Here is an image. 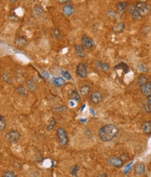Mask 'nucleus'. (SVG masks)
I'll use <instances>...</instances> for the list:
<instances>
[{
  "label": "nucleus",
  "instance_id": "obj_7",
  "mask_svg": "<svg viewBox=\"0 0 151 177\" xmlns=\"http://www.w3.org/2000/svg\"><path fill=\"white\" fill-rule=\"evenodd\" d=\"M108 163L110 165L120 168L123 165V160L121 158L117 157V156H111L108 160Z\"/></svg>",
  "mask_w": 151,
  "mask_h": 177
},
{
  "label": "nucleus",
  "instance_id": "obj_36",
  "mask_svg": "<svg viewBox=\"0 0 151 177\" xmlns=\"http://www.w3.org/2000/svg\"><path fill=\"white\" fill-rule=\"evenodd\" d=\"M34 159L36 161H37V162H40V161L42 160V156L40 154H36L34 156Z\"/></svg>",
  "mask_w": 151,
  "mask_h": 177
},
{
  "label": "nucleus",
  "instance_id": "obj_28",
  "mask_svg": "<svg viewBox=\"0 0 151 177\" xmlns=\"http://www.w3.org/2000/svg\"><path fill=\"white\" fill-rule=\"evenodd\" d=\"M148 81V78L146 76H145L143 75H141L138 78V84L139 85V86H141V85H143L144 83H146Z\"/></svg>",
  "mask_w": 151,
  "mask_h": 177
},
{
  "label": "nucleus",
  "instance_id": "obj_22",
  "mask_svg": "<svg viewBox=\"0 0 151 177\" xmlns=\"http://www.w3.org/2000/svg\"><path fill=\"white\" fill-rule=\"evenodd\" d=\"M91 87L89 85H84L80 87V93L83 96H87L90 93Z\"/></svg>",
  "mask_w": 151,
  "mask_h": 177
},
{
  "label": "nucleus",
  "instance_id": "obj_16",
  "mask_svg": "<svg viewBox=\"0 0 151 177\" xmlns=\"http://www.w3.org/2000/svg\"><path fill=\"white\" fill-rule=\"evenodd\" d=\"M69 97L70 99H71V100H74L77 102H79L80 101V97L79 95V93H78L76 90L70 91L69 94Z\"/></svg>",
  "mask_w": 151,
  "mask_h": 177
},
{
  "label": "nucleus",
  "instance_id": "obj_26",
  "mask_svg": "<svg viewBox=\"0 0 151 177\" xmlns=\"http://www.w3.org/2000/svg\"><path fill=\"white\" fill-rule=\"evenodd\" d=\"M1 78H2V80L4 81V82H6V83H11L12 80L11 76H10L9 74L7 73H4L1 76Z\"/></svg>",
  "mask_w": 151,
  "mask_h": 177
},
{
  "label": "nucleus",
  "instance_id": "obj_12",
  "mask_svg": "<svg viewBox=\"0 0 151 177\" xmlns=\"http://www.w3.org/2000/svg\"><path fill=\"white\" fill-rule=\"evenodd\" d=\"M95 65L96 67L98 69L104 72L109 71V69H110L109 64H108V63L106 62H97Z\"/></svg>",
  "mask_w": 151,
  "mask_h": 177
},
{
  "label": "nucleus",
  "instance_id": "obj_6",
  "mask_svg": "<svg viewBox=\"0 0 151 177\" xmlns=\"http://www.w3.org/2000/svg\"><path fill=\"white\" fill-rule=\"evenodd\" d=\"M81 45L83 46L84 49H90L94 46V42L92 38L84 34L81 37Z\"/></svg>",
  "mask_w": 151,
  "mask_h": 177
},
{
  "label": "nucleus",
  "instance_id": "obj_32",
  "mask_svg": "<svg viewBox=\"0 0 151 177\" xmlns=\"http://www.w3.org/2000/svg\"><path fill=\"white\" fill-rule=\"evenodd\" d=\"M56 124V121H55V119L54 118H52L51 119V121H50V123L48 125V131H51V130H52L53 128H54V126Z\"/></svg>",
  "mask_w": 151,
  "mask_h": 177
},
{
  "label": "nucleus",
  "instance_id": "obj_39",
  "mask_svg": "<svg viewBox=\"0 0 151 177\" xmlns=\"http://www.w3.org/2000/svg\"><path fill=\"white\" fill-rule=\"evenodd\" d=\"M148 104H150L151 105V94L150 95L148 96Z\"/></svg>",
  "mask_w": 151,
  "mask_h": 177
},
{
  "label": "nucleus",
  "instance_id": "obj_33",
  "mask_svg": "<svg viewBox=\"0 0 151 177\" xmlns=\"http://www.w3.org/2000/svg\"><path fill=\"white\" fill-rule=\"evenodd\" d=\"M139 69V71H142V72H148V68L145 65H139L138 66Z\"/></svg>",
  "mask_w": 151,
  "mask_h": 177
},
{
  "label": "nucleus",
  "instance_id": "obj_1",
  "mask_svg": "<svg viewBox=\"0 0 151 177\" xmlns=\"http://www.w3.org/2000/svg\"><path fill=\"white\" fill-rule=\"evenodd\" d=\"M118 128L113 124L105 125L102 127L99 130V137L101 141L108 142L112 141L118 135Z\"/></svg>",
  "mask_w": 151,
  "mask_h": 177
},
{
  "label": "nucleus",
  "instance_id": "obj_21",
  "mask_svg": "<svg viewBox=\"0 0 151 177\" xmlns=\"http://www.w3.org/2000/svg\"><path fill=\"white\" fill-rule=\"evenodd\" d=\"M114 69H121L126 74L129 71V67L127 66V65L125 64V62H121L120 64L116 65V66L114 67Z\"/></svg>",
  "mask_w": 151,
  "mask_h": 177
},
{
  "label": "nucleus",
  "instance_id": "obj_37",
  "mask_svg": "<svg viewBox=\"0 0 151 177\" xmlns=\"http://www.w3.org/2000/svg\"><path fill=\"white\" fill-rule=\"evenodd\" d=\"M71 1L72 0H57L58 2L62 4H68L69 3L71 2Z\"/></svg>",
  "mask_w": 151,
  "mask_h": 177
},
{
  "label": "nucleus",
  "instance_id": "obj_4",
  "mask_svg": "<svg viewBox=\"0 0 151 177\" xmlns=\"http://www.w3.org/2000/svg\"><path fill=\"white\" fill-rule=\"evenodd\" d=\"M20 136L21 135L18 130H11L6 134L5 137H6V141L9 143H15L20 140Z\"/></svg>",
  "mask_w": 151,
  "mask_h": 177
},
{
  "label": "nucleus",
  "instance_id": "obj_10",
  "mask_svg": "<svg viewBox=\"0 0 151 177\" xmlns=\"http://www.w3.org/2000/svg\"><path fill=\"white\" fill-rule=\"evenodd\" d=\"M74 7L71 4H65L62 8V13L65 16L69 17L74 13Z\"/></svg>",
  "mask_w": 151,
  "mask_h": 177
},
{
  "label": "nucleus",
  "instance_id": "obj_34",
  "mask_svg": "<svg viewBox=\"0 0 151 177\" xmlns=\"http://www.w3.org/2000/svg\"><path fill=\"white\" fill-rule=\"evenodd\" d=\"M118 14L116 13V11H108V16H109V18H116V17H118Z\"/></svg>",
  "mask_w": 151,
  "mask_h": 177
},
{
  "label": "nucleus",
  "instance_id": "obj_14",
  "mask_svg": "<svg viewBox=\"0 0 151 177\" xmlns=\"http://www.w3.org/2000/svg\"><path fill=\"white\" fill-rule=\"evenodd\" d=\"M130 13L131 16L133 18L134 20H140L142 18V16L140 15V13H139L138 11L136 9V8L134 7V6H131L130 8Z\"/></svg>",
  "mask_w": 151,
  "mask_h": 177
},
{
  "label": "nucleus",
  "instance_id": "obj_19",
  "mask_svg": "<svg viewBox=\"0 0 151 177\" xmlns=\"http://www.w3.org/2000/svg\"><path fill=\"white\" fill-rule=\"evenodd\" d=\"M125 23H122V22H121V23H118V25H116V26L113 27V32H114V33H116V34L121 33V32H123V31L125 30Z\"/></svg>",
  "mask_w": 151,
  "mask_h": 177
},
{
  "label": "nucleus",
  "instance_id": "obj_20",
  "mask_svg": "<svg viewBox=\"0 0 151 177\" xmlns=\"http://www.w3.org/2000/svg\"><path fill=\"white\" fill-rule=\"evenodd\" d=\"M142 130L143 132L146 135H150L151 134V122L146 121L142 125Z\"/></svg>",
  "mask_w": 151,
  "mask_h": 177
},
{
  "label": "nucleus",
  "instance_id": "obj_5",
  "mask_svg": "<svg viewBox=\"0 0 151 177\" xmlns=\"http://www.w3.org/2000/svg\"><path fill=\"white\" fill-rule=\"evenodd\" d=\"M76 73L80 78H85L87 76V65L85 63H78L76 66Z\"/></svg>",
  "mask_w": 151,
  "mask_h": 177
},
{
  "label": "nucleus",
  "instance_id": "obj_15",
  "mask_svg": "<svg viewBox=\"0 0 151 177\" xmlns=\"http://www.w3.org/2000/svg\"><path fill=\"white\" fill-rule=\"evenodd\" d=\"M145 165L143 163H139L135 166L134 173L137 175H143L145 174Z\"/></svg>",
  "mask_w": 151,
  "mask_h": 177
},
{
  "label": "nucleus",
  "instance_id": "obj_18",
  "mask_svg": "<svg viewBox=\"0 0 151 177\" xmlns=\"http://www.w3.org/2000/svg\"><path fill=\"white\" fill-rule=\"evenodd\" d=\"M66 81L62 77H55L53 78V84L56 87H62L65 85Z\"/></svg>",
  "mask_w": 151,
  "mask_h": 177
},
{
  "label": "nucleus",
  "instance_id": "obj_9",
  "mask_svg": "<svg viewBox=\"0 0 151 177\" xmlns=\"http://www.w3.org/2000/svg\"><path fill=\"white\" fill-rule=\"evenodd\" d=\"M102 95L100 92L98 91H95V92H92L90 95V101L93 104H97L99 103L102 102Z\"/></svg>",
  "mask_w": 151,
  "mask_h": 177
},
{
  "label": "nucleus",
  "instance_id": "obj_30",
  "mask_svg": "<svg viewBox=\"0 0 151 177\" xmlns=\"http://www.w3.org/2000/svg\"><path fill=\"white\" fill-rule=\"evenodd\" d=\"M6 121H4L3 116H1V115H0V131H3V130L6 128Z\"/></svg>",
  "mask_w": 151,
  "mask_h": 177
},
{
  "label": "nucleus",
  "instance_id": "obj_29",
  "mask_svg": "<svg viewBox=\"0 0 151 177\" xmlns=\"http://www.w3.org/2000/svg\"><path fill=\"white\" fill-rule=\"evenodd\" d=\"M34 13H36L37 15H42L44 12V9L40 5H36L35 7L34 8Z\"/></svg>",
  "mask_w": 151,
  "mask_h": 177
},
{
  "label": "nucleus",
  "instance_id": "obj_25",
  "mask_svg": "<svg viewBox=\"0 0 151 177\" xmlns=\"http://www.w3.org/2000/svg\"><path fill=\"white\" fill-rule=\"evenodd\" d=\"M79 166L77 165H75L72 166L71 169H70V174H71L72 176H77V173L79 171Z\"/></svg>",
  "mask_w": 151,
  "mask_h": 177
},
{
  "label": "nucleus",
  "instance_id": "obj_13",
  "mask_svg": "<svg viewBox=\"0 0 151 177\" xmlns=\"http://www.w3.org/2000/svg\"><path fill=\"white\" fill-rule=\"evenodd\" d=\"M75 52L77 54L79 58H84L85 56V49L82 45H79V44H76L74 46Z\"/></svg>",
  "mask_w": 151,
  "mask_h": 177
},
{
  "label": "nucleus",
  "instance_id": "obj_11",
  "mask_svg": "<svg viewBox=\"0 0 151 177\" xmlns=\"http://www.w3.org/2000/svg\"><path fill=\"white\" fill-rule=\"evenodd\" d=\"M15 45L19 48H23L27 45V40L25 37H19L16 38L15 40Z\"/></svg>",
  "mask_w": 151,
  "mask_h": 177
},
{
  "label": "nucleus",
  "instance_id": "obj_24",
  "mask_svg": "<svg viewBox=\"0 0 151 177\" xmlns=\"http://www.w3.org/2000/svg\"><path fill=\"white\" fill-rule=\"evenodd\" d=\"M27 85L28 89L31 91H34L37 88V84L33 79H29L27 81Z\"/></svg>",
  "mask_w": 151,
  "mask_h": 177
},
{
  "label": "nucleus",
  "instance_id": "obj_27",
  "mask_svg": "<svg viewBox=\"0 0 151 177\" xmlns=\"http://www.w3.org/2000/svg\"><path fill=\"white\" fill-rule=\"evenodd\" d=\"M61 75L62 76V77L64 78H66V80H71L72 76L70 74V73L68 71H66V70H62V71H61Z\"/></svg>",
  "mask_w": 151,
  "mask_h": 177
},
{
  "label": "nucleus",
  "instance_id": "obj_31",
  "mask_svg": "<svg viewBox=\"0 0 151 177\" xmlns=\"http://www.w3.org/2000/svg\"><path fill=\"white\" fill-rule=\"evenodd\" d=\"M2 176L4 177H16L17 174L13 171H6L3 174Z\"/></svg>",
  "mask_w": 151,
  "mask_h": 177
},
{
  "label": "nucleus",
  "instance_id": "obj_35",
  "mask_svg": "<svg viewBox=\"0 0 151 177\" xmlns=\"http://www.w3.org/2000/svg\"><path fill=\"white\" fill-rule=\"evenodd\" d=\"M53 35H54V37L56 38V39H58V38L60 37V32L59 29H55L54 31H53Z\"/></svg>",
  "mask_w": 151,
  "mask_h": 177
},
{
  "label": "nucleus",
  "instance_id": "obj_8",
  "mask_svg": "<svg viewBox=\"0 0 151 177\" xmlns=\"http://www.w3.org/2000/svg\"><path fill=\"white\" fill-rule=\"evenodd\" d=\"M141 91L143 93L144 95L148 96L150 95L151 94V81H148L145 83H144L143 85H141L140 86Z\"/></svg>",
  "mask_w": 151,
  "mask_h": 177
},
{
  "label": "nucleus",
  "instance_id": "obj_41",
  "mask_svg": "<svg viewBox=\"0 0 151 177\" xmlns=\"http://www.w3.org/2000/svg\"><path fill=\"white\" fill-rule=\"evenodd\" d=\"M9 1H11V3H15L17 1V0H8Z\"/></svg>",
  "mask_w": 151,
  "mask_h": 177
},
{
  "label": "nucleus",
  "instance_id": "obj_17",
  "mask_svg": "<svg viewBox=\"0 0 151 177\" xmlns=\"http://www.w3.org/2000/svg\"><path fill=\"white\" fill-rule=\"evenodd\" d=\"M129 6V4L127 1H121L118 4L116 5V8L120 13H124L126 11L127 8Z\"/></svg>",
  "mask_w": 151,
  "mask_h": 177
},
{
  "label": "nucleus",
  "instance_id": "obj_38",
  "mask_svg": "<svg viewBox=\"0 0 151 177\" xmlns=\"http://www.w3.org/2000/svg\"><path fill=\"white\" fill-rule=\"evenodd\" d=\"M145 111H148V113H150L151 114V105H150V104H145Z\"/></svg>",
  "mask_w": 151,
  "mask_h": 177
},
{
  "label": "nucleus",
  "instance_id": "obj_40",
  "mask_svg": "<svg viewBox=\"0 0 151 177\" xmlns=\"http://www.w3.org/2000/svg\"><path fill=\"white\" fill-rule=\"evenodd\" d=\"M97 176L98 177H107L108 175L105 173H103V174H99Z\"/></svg>",
  "mask_w": 151,
  "mask_h": 177
},
{
  "label": "nucleus",
  "instance_id": "obj_2",
  "mask_svg": "<svg viewBox=\"0 0 151 177\" xmlns=\"http://www.w3.org/2000/svg\"><path fill=\"white\" fill-rule=\"evenodd\" d=\"M134 7L136 8V9L142 17L146 16L147 15L150 13L151 11V6L150 4L145 2V1H136L134 4Z\"/></svg>",
  "mask_w": 151,
  "mask_h": 177
},
{
  "label": "nucleus",
  "instance_id": "obj_23",
  "mask_svg": "<svg viewBox=\"0 0 151 177\" xmlns=\"http://www.w3.org/2000/svg\"><path fill=\"white\" fill-rule=\"evenodd\" d=\"M16 92L20 96H26L27 94V90L23 85H20L16 88Z\"/></svg>",
  "mask_w": 151,
  "mask_h": 177
},
{
  "label": "nucleus",
  "instance_id": "obj_3",
  "mask_svg": "<svg viewBox=\"0 0 151 177\" xmlns=\"http://www.w3.org/2000/svg\"><path fill=\"white\" fill-rule=\"evenodd\" d=\"M57 137L59 140L60 144L62 146H64L68 144L69 137L66 130L64 128H60L57 130Z\"/></svg>",
  "mask_w": 151,
  "mask_h": 177
}]
</instances>
